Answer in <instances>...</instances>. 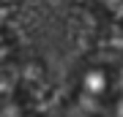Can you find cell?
<instances>
[{
  "label": "cell",
  "mask_w": 123,
  "mask_h": 117,
  "mask_svg": "<svg viewBox=\"0 0 123 117\" xmlns=\"http://www.w3.org/2000/svg\"><path fill=\"white\" fill-rule=\"evenodd\" d=\"M123 79V63L107 52H90L77 63L71 76V109L79 117L110 114Z\"/></svg>",
  "instance_id": "6da1fadb"
},
{
  "label": "cell",
  "mask_w": 123,
  "mask_h": 117,
  "mask_svg": "<svg viewBox=\"0 0 123 117\" xmlns=\"http://www.w3.org/2000/svg\"><path fill=\"white\" fill-rule=\"evenodd\" d=\"M107 117H123V79H120V87L115 93V101H112V109Z\"/></svg>",
  "instance_id": "7a4b0ae2"
}]
</instances>
